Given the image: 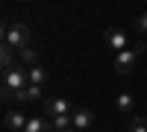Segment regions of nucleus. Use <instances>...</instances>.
<instances>
[{"instance_id":"4","label":"nucleus","mask_w":147,"mask_h":132,"mask_svg":"<svg viewBox=\"0 0 147 132\" xmlns=\"http://www.w3.org/2000/svg\"><path fill=\"white\" fill-rule=\"evenodd\" d=\"M103 38H106V44L112 47L115 53H121V50H127V47H129V35H127V29H121V27H109V29L103 32Z\"/></svg>"},{"instance_id":"2","label":"nucleus","mask_w":147,"mask_h":132,"mask_svg":"<svg viewBox=\"0 0 147 132\" xmlns=\"http://www.w3.org/2000/svg\"><path fill=\"white\" fill-rule=\"evenodd\" d=\"M30 27L27 23H21V21H9L6 27H3V41L9 47H15V50H24V47H30Z\"/></svg>"},{"instance_id":"5","label":"nucleus","mask_w":147,"mask_h":132,"mask_svg":"<svg viewBox=\"0 0 147 132\" xmlns=\"http://www.w3.org/2000/svg\"><path fill=\"white\" fill-rule=\"evenodd\" d=\"M27 121H30V117L24 115V112H18V109H9L3 115V126L9 132H24V129H27Z\"/></svg>"},{"instance_id":"16","label":"nucleus","mask_w":147,"mask_h":132,"mask_svg":"<svg viewBox=\"0 0 147 132\" xmlns=\"http://www.w3.org/2000/svg\"><path fill=\"white\" fill-rule=\"evenodd\" d=\"M136 32H147V12L136 18Z\"/></svg>"},{"instance_id":"1","label":"nucleus","mask_w":147,"mask_h":132,"mask_svg":"<svg viewBox=\"0 0 147 132\" xmlns=\"http://www.w3.org/2000/svg\"><path fill=\"white\" fill-rule=\"evenodd\" d=\"M30 85V76H27V68L15 65V68H6L3 70V100H12L15 91H24Z\"/></svg>"},{"instance_id":"11","label":"nucleus","mask_w":147,"mask_h":132,"mask_svg":"<svg viewBox=\"0 0 147 132\" xmlns=\"http://www.w3.org/2000/svg\"><path fill=\"white\" fill-rule=\"evenodd\" d=\"M27 76H30L32 85H41V88H44V82H47V70H44L41 65H30V68H27Z\"/></svg>"},{"instance_id":"9","label":"nucleus","mask_w":147,"mask_h":132,"mask_svg":"<svg viewBox=\"0 0 147 132\" xmlns=\"http://www.w3.org/2000/svg\"><path fill=\"white\" fill-rule=\"evenodd\" d=\"M91 123H94V115L88 109H74V129L82 132V129H88Z\"/></svg>"},{"instance_id":"14","label":"nucleus","mask_w":147,"mask_h":132,"mask_svg":"<svg viewBox=\"0 0 147 132\" xmlns=\"http://www.w3.org/2000/svg\"><path fill=\"white\" fill-rule=\"evenodd\" d=\"M18 53H21V62L27 65V68H30V65H38V56H35L32 47H24V50H18Z\"/></svg>"},{"instance_id":"15","label":"nucleus","mask_w":147,"mask_h":132,"mask_svg":"<svg viewBox=\"0 0 147 132\" xmlns=\"http://www.w3.org/2000/svg\"><path fill=\"white\" fill-rule=\"evenodd\" d=\"M129 132H147V121L141 115H132L129 117Z\"/></svg>"},{"instance_id":"12","label":"nucleus","mask_w":147,"mask_h":132,"mask_svg":"<svg viewBox=\"0 0 147 132\" xmlns=\"http://www.w3.org/2000/svg\"><path fill=\"white\" fill-rule=\"evenodd\" d=\"M0 65H3V70L18 65V62H15V47H9L6 41H3V47H0Z\"/></svg>"},{"instance_id":"7","label":"nucleus","mask_w":147,"mask_h":132,"mask_svg":"<svg viewBox=\"0 0 147 132\" xmlns=\"http://www.w3.org/2000/svg\"><path fill=\"white\" fill-rule=\"evenodd\" d=\"M24 132H56V129H53V121H47V117L32 115L30 121H27V129H24Z\"/></svg>"},{"instance_id":"3","label":"nucleus","mask_w":147,"mask_h":132,"mask_svg":"<svg viewBox=\"0 0 147 132\" xmlns=\"http://www.w3.org/2000/svg\"><path fill=\"white\" fill-rule=\"evenodd\" d=\"M141 50H144V44H129L127 50L115 53V70L118 74H129V70L136 68V59L141 56Z\"/></svg>"},{"instance_id":"6","label":"nucleus","mask_w":147,"mask_h":132,"mask_svg":"<svg viewBox=\"0 0 147 132\" xmlns=\"http://www.w3.org/2000/svg\"><path fill=\"white\" fill-rule=\"evenodd\" d=\"M44 115L50 117H59V115H74V106L65 100V97H53V100H47V109H44Z\"/></svg>"},{"instance_id":"13","label":"nucleus","mask_w":147,"mask_h":132,"mask_svg":"<svg viewBox=\"0 0 147 132\" xmlns=\"http://www.w3.org/2000/svg\"><path fill=\"white\" fill-rule=\"evenodd\" d=\"M68 126H74V115H59V117H53V129H56V132H62V129H68Z\"/></svg>"},{"instance_id":"8","label":"nucleus","mask_w":147,"mask_h":132,"mask_svg":"<svg viewBox=\"0 0 147 132\" xmlns=\"http://www.w3.org/2000/svg\"><path fill=\"white\" fill-rule=\"evenodd\" d=\"M15 100L18 103H35V100H41V85H30L24 88V91H15Z\"/></svg>"},{"instance_id":"17","label":"nucleus","mask_w":147,"mask_h":132,"mask_svg":"<svg viewBox=\"0 0 147 132\" xmlns=\"http://www.w3.org/2000/svg\"><path fill=\"white\" fill-rule=\"evenodd\" d=\"M62 132H80V129H74V126H68V129H62Z\"/></svg>"},{"instance_id":"10","label":"nucleus","mask_w":147,"mask_h":132,"mask_svg":"<svg viewBox=\"0 0 147 132\" xmlns=\"http://www.w3.org/2000/svg\"><path fill=\"white\" fill-rule=\"evenodd\" d=\"M115 109L121 112V115H132L136 112V100H132V94H118V100H115Z\"/></svg>"}]
</instances>
